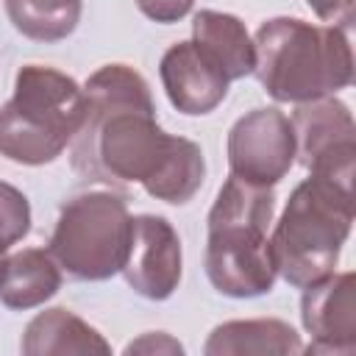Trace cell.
Segmentation results:
<instances>
[{"label":"cell","instance_id":"6da1fadb","mask_svg":"<svg viewBox=\"0 0 356 356\" xmlns=\"http://www.w3.org/2000/svg\"><path fill=\"white\" fill-rule=\"evenodd\" d=\"M86 111L72 136V167L108 186L142 184L156 200L184 206L206 178L197 142L159 128L147 81L128 64H106L89 75Z\"/></svg>","mask_w":356,"mask_h":356},{"label":"cell","instance_id":"ba28073f","mask_svg":"<svg viewBox=\"0 0 356 356\" xmlns=\"http://www.w3.org/2000/svg\"><path fill=\"white\" fill-rule=\"evenodd\" d=\"M295 164V131L292 120L267 106L253 108L234 122L228 131V167L231 175L259 184L275 186L289 167Z\"/></svg>","mask_w":356,"mask_h":356},{"label":"cell","instance_id":"8992f818","mask_svg":"<svg viewBox=\"0 0 356 356\" xmlns=\"http://www.w3.org/2000/svg\"><path fill=\"white\" fill-rule=\"evenodd\" d=\"M131 242V214L125 197L106 189L72 195L50 234L47 253L78 281H106L125 264Z\"/></svg>","mask_w":356,"mask_h":356},{"label":"cell","instance_id":"7a4b0ae2","mask_svg":"<svg viewBox=\"0 0 356 356\" xmlns=\"http://www.w3.org/2000/svg\"><path fill=\"white\" fill-rule=\"evenodd\" d=\"M273 214V186L248 184L231 175L217 192L206 220V275L220 295L259 298L273 289L278 278L267 236Z\"/></svg>","mask_w":356,"mask_h":356},{"label":"cell","instance_id":"ac0fdd59","mask_svg":"<svg viewBox=\"0 0 356 356\" xmlns=\"http://www.w3.org/2000/svg\"><path fill=\"white\" fill-rule=\"evenodd\" d=\"M136 6H139V11H142L147 19L167 25V22L184 19V17L192 11L195 0H136Z\"/></svg>","mask_w":356,"mask_h":356},{"label":"cell","instance_id":"2e32d148","mask_svg":"<svg viewBox=\"0 0 356 356\" xmlns=\"http://www.w3.org/2000/svg\"><path fill=\"white\" fill-rule=\"evenodd\" d=\"M81 0H6L11 25L33 42H61L81 22Z\"/></svg>","mask_w":356,"mask_h":356},{"label":"cell","instance_id":"277c9868","mask_svg":"<svg viewBox=\"0 0 356 356\" xmlns=\"http://www.w3.org/2000/svg\"><path fill=\"white\" fill-rule=\"evenodd\" d=\"M353 225V186L312 175L300 181L273 228L270 248L278 275L303 289L334 273Z\"/></svg>","mask_w":356,"mask_h":356},{"label":"cell","instance_id":"3957f363","mask_svg":"<svg viewBox=\"0 0 356 356\" xmlns=\"http://www.w3.org/2000/svg\"><path fill=\"white\" fill-rule=\"evenodd\" d=\"M256 78L278 103H309L348 89L353 50L345 28L273 17L253 36Z\"/></svg>","mask_w":356,"mask_h":356},{"label":"cell","instance_id":"d6986e66","mask_svg":"<svg viewBox=\"0 0 356 356\" xmlns=\"http://www.w3.org/2000/svg\"><path fill=\"white\" fill-rule=\"evenodd\" d=\"M125 353H128V356H131V353H147V356H153V353L181 356V353H184V345H181L178 339H172L170 334H164V331H150V334H142L136 342H128V345H125Z\"/></svg>","mask_w":356,"mask_h":356},{"label":"cell","instance_id":"ffe728a7","mask_svg":"<svg viewBox=\"0 0 356 356\" xmlns=\"http://www.w3.org/2000/svg\"><path fill=\"white\" fill-rule=\"evenodd\" d=\"M306 3L323 22H331L334 28L348 31L353 22V0H306Z\"/></svg>","mask_w":356,"mask_h":356},{"label":"cell","instance_id":"8fae6325","mask_svg":"<svg viewBox=\"0 0 356 356\" xmlns=\"http://www.w3.org/2000/svg\"><path fill=\"white\" fill-rule=\"evenodd\" d=\"M159 75L170 103L181 114H209L228 95V78L195 47V42H175L159 64Z\"/></svg>","mask_w":356,"mask_h":356},{"label":"cell","instance_id":"9c48e42d","mask_svg":"<svg viewBox=\"0 0 356 356\" xmlns=\"http://www.w3.org/2000/svg\"><path fill=\"white\" fill-rule=\"evenodd\" d=\"M181 239L159 214L131 217V242L122 264L128 286L147 300H167L181 284Z\"/></svg>","mask_w":356,"mask_h":356},{"label":"cell","instance_id":"7c38bea8","mask_svg":"<svg viewBox=\"0 0 356 356\" xmlns=\"http://www.w3.org/2000/svg\"><path fill=\"white\" fill-rule=\"evenodd\" d=\"M192 42L228 81H239L256 67L253 39L245 22L234 14L211 8L197 11L192 19Z\"/></svg>","mask_w":356,"mask_h":356},{"label":"cell","instance_id":"52a82bcc","mask_svg":"<svg viewBox=\"0 0 356 356\" xmlns=\"http://www.w3.org/2000/svg\"><path fill=\"white\" fill-rule=\"evenodd\" d=\"M295 159L323 178L353 186L356 164V125L350 108L337 97H317L298 103L292 114Z\"/></svg>","mask_w":356,"mask_h":356},{"label":"cell","instance_id":"9a60e30c","mask_svg":"<svg viewBox=\"0 0 356 356\" xmlns=\"http://www.w3.org/2000/svg\"><path fill=\"white\" fill-rule=\"evenodd\" d=\"M206 356H295L303 353L298 331L284 320H231L217 325L206 345Z\"/></svg>","mask_w":356,"mask_h":356},{"label":"cell","instance_id":"5b68a950","mask_svg":"<svg viewBox=\"0 0 356 356\" xmlns=\"http://www.w3.org/2000/svg\"><path fill=\"white\" fill-rule=\"evenodd\" d=\"M86 111L83 86L67 72L25 64L14 81V97L0 106V156L39 167L61 156L78 134Z\"/></svg>","mask_w":356,"mask_h":356},{"label":"cell","instance_id":"5bb4252c","mask_svg":"<svg viewBox=\"0 0 356 356\" xmlns=\"http://www.w3.org/2000/svg\"><path fill=\"white\" fill-rule=\"evenodd\" d=\"M61 289V267L47 250L25 248L0 261V303L6 309H36Z\"/></svg>","mask_w":356,"mask_h":356},{"label":"cell","instance_id":"e0dca14e","mask_svg":"<svg viewBox=\"0 0 356 356\" xmlns=\"http://www.w3.org/2000/svg\"><path fill=\"white\" fill-rule=\"evenodd\" d=\"M28 231H31L28 197L17 186L0 181V256H6V250L17 245Z\"/></svg>","mask_w":356,"mask_h":356},{"label":"cell","instance_id":"30bf717a","mask_svg":"<svg viewBox=\"0 0 356 356\" xmlns=\"http://www.w3.org/2000/svg\"><path fill=\"white\" fill-rule=\"evenodd\" d=\"M300 320L312 334L303 353H353L356 350V275L331 273L300 298Z\"/></svg>","mask_w":356,"mask_h":356},{"label":"cell","instance_id":"4fadbf2b","mask_svg":"<svg viewBox=\"0 0 356 356\" xmlns=\"http://www.w3.org/2000/svg\"><path fill=\"white\" fill-rule=\"evenodd\" d=\"M19 350L25 356H83V353L108 356L111 345L86 320H81L70 309L56 306L39 312L25 325Z\"/></svg>","mask_w":356,"mask_h":356}]
</instances>
